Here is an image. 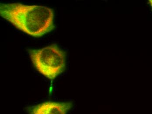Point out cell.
<instances>
[{"label":"cell","instance_id":"6da1fadb","mask_svg":"<svg viewBox=\"0 0 152 114\" xmlns=\"http://www.w3.org/2000/svg\"><path fill=\"white\" fill-rule=\"evenodd\" d=\"M0 15L18 29L35 38L51 32L55 27L53 10L47 6L1 3Z\"/></svg>","mask_w":152,"mask_h":114},{"label":"cell","instance_id":"7a4b0ae2","mask_svg":"<svg viewBox=\"0 0 152 114\" xmlns=\"http://www.w3.org/2000/svg\"><path fill=\"white\" fill-rule=\"evenodd\" d=\"M31 60L39 73L50 80L55 79L64 71L66 54L55 44L42 49H29Z\"/></svg>","mask_w":152,"mask_h":114},{"label":"cell","instance_id":"3957f363","mask_svg":"<svg viewBox=\"0 0 152 114\" xmlns=\"http://www.w3.org/2000/svg\"><path fill=\"white\" fill-rule=\"evenodd\" d=\"M72 106L71 102L48 101L28 107V111L29 114H67Z\"/></svg>","mask_w":152,"mask_h":114},{"label":"cell","instance_id":"277c9868","mask_svg":"<svg viewBox=\"0 0 152 114\" xmlns=\"http://www.w3.org/2000/svg\"><path fill=\"white\" fill-rule=\"evenodd\" d=\"M148 3H149V4H150V6H151V8L152 10V0H150V1H149Z\"/></svg>","mask_w":152,"mask_h":114}]
</instances>
